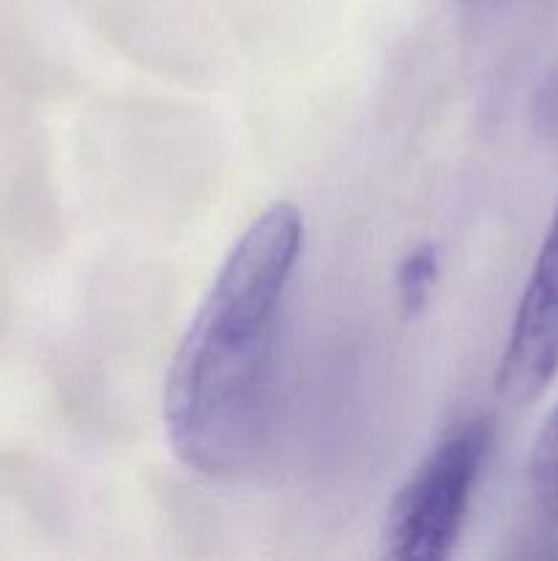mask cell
<instances>
[{
	"label": "cell",
	"mask_w": 558,
	"mask_h": 561,
	"mask_svg": "<svg viewBox=\"0 0 558 561\" xmlns=\"http://www.w3.org/2000/svg\"><path fill=\"white\" fill-rule=\"evenodd\" d=\"M301 244L295 203L263 208L230 247L175 348L164 427L175 458L197 474H241L266 444L279 327Z\"/></svg>",
	"instance_id": "obj_1"
},
{
	"label": "cell",
	"mask_w": 558,
	"mask_h": 561,
	"mask_svg": "<svg viewBox=\"0 0 558 561\" xmlns=\"http://www.w3.org/2000/svg\"><path fill=\"white\" fill-rule=\"evenodd\" d=\"M490 438V422L481 416L468 420L421 460L386 513L383 557L392 561L452 557Z\"/></svg>",
	"instance_id": "obj_2"
},
{
	"label": "cell",
	"mask_w": 558,
	"mask_h": 561,
	"mask_svg": "<svg viewBox=\"0 0 558 561\" xmlns=\"http://www.w3.org/2000/svg\"><path fill=\"white\" fill-rule=\"evenodd\" d=\"M558 373V211L520 296L496 389L507 403H531Z\"/></svg>",
	"instance_id": "obj_3"
},
{
	"label": "cell",
	"mask_w": 558,
	"mask_h": 561,
	"mask_svg": "<svg viewBox=\"0 0 558 561\" xmlns=\"http://www.w3.org/2000/svg\"><path fill=\"white\" fill-rule=\"evenodd\" d=\"M528 485L536 507L558 524V405L550 411L531 447Z\"/></svg>",
	"instance_id": "obj_4"
},
{
	"label": "cell",
	"mask_w": 558,
	"mask_h": 561,
	"mask_svg": "<svg viewBox=\"0 0 558 561\" xmlns=\"http://www.w3.org/2000/svg\"><path fill=\"white\" fill-rule=\"evenodd\" d=\"M438 272H441V255L432 241H425L403 257L397 268V296L405 316L414 318L425 310L435 288Z\"/></svg>",
	"instance_id": "obj_5"
}]
</instances>
